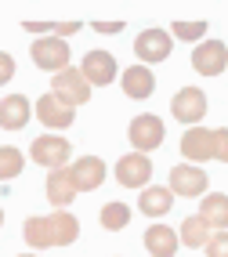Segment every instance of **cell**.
Listing matches in <instances>:
<instances>
[{
	"label": "cell",
	"instance_id": "17",
	"mask_svg": "<svg viewBox=\"0 0 228 257\" xmlns=\"http://www.w3.org/2000/svg\"><path fill=\"white\" fill-rule=\"evenodd\" d=\"M120 87H124L127 98L142 101V98H152V91H156V76H152L149 65H131V69L120 76Z\"/></svg>",
	"mask_w": 228,
	"mask_h": 257
},
{
	"label": "cell",
	"instance_id": "15",
	"mask_svg": "<svg viewBox=\"0 0 228 257\" xmlns=\"http://www.w3.org/2000/svg\"><path fill=\"white\" fill-rule=\"evenodd\" d=\"M33 116V105L26 94H4L0 98V127L4 131H22Z\"/></svg>",
	"mask_w": 228,
	"mask_h": 257
},
{
	"label": "cell",
	"instance_id": "24",
	"mask_svg": "<svg viewBox=\"0 0 228 257\" xmlns=\"http://www.w3.org/2000/svg\"><path fill=\"white\" fill-rule=\"evenodd\" d=\"M203 33H206V22H203V19H199V22H174V26H170V37H178V40H185V44H196Z\"/></svg>",
	"mask_w": 228,
	"mask_h": 257
},
{
	"label": "cell",
	"instance_id": "6",
	"mask_svg": "<svg viewBox=\"0 0 228 257\" xmlns=\"http://www.w3.org/2000/svg\"><path fill=\"white\" fill-rule=\"evenodd\" d=\"M174 51V37L167 29H145L134 37V55H138V65H160L170 58Z\"/></svg>",
	"mask_w": 228,
	"mask_h": 257
},
{
	"label": "cell",
	"instance_id": "25",
	"mask_svg": "<svg viewBox=\"0 0 228 257\" xmlns=\"http://www.w3.org/2000/svg\"><path fill=\"white\" fill-rule=\"evenodd\" d=\"M203 250H206V257H228V232H214Z\"/></svg>",
	"mask_w": 228,
	"mask_h": 257
},
{
	"label": "cell",
	"instance_id": "10",
	"mask_svg": "<svg viewBox=\"0 0 228 257\" xmlns=\"http://www.w3.org/2000/svg\"><path fill=\"white\" fill-rule=\"evenodd\" d=\"M192 69L199 76H221L228 69V47L224 40H199L192 51Z\"/></svg>",
	"mask_w": 228,
	"mask_h": 257
},
{
	"label": "cell",
	"instance_id": "2",
	"mask_svg": "<svg viewBox=\"0 0 228 257\" xmlns=\"http://www.w3.org/2000/svg\"><path fill=\"white\" fill-rule=\"evenodd\" d=\"M29 160L37 167H44L47 174L51 170H65L73 163V145L65 138H58V134H40V138H33V145H29Z\"/></svg>",
	"mask_w": 228,
	"mask_h": 257
},
{
	"label": "cell",
	"instance_id": "28",
	"mask_svg": "<svg viewBox=\"0 0 228 257\" xmlns=\"http://www.w3.org/2000/svg\"><path fill=\"white\" fill-rule=\"evenodd\" d=\"M73 33H80V22H55V37H58V40L73 37Z\"/></svg>",
	"mask_w": 228,
	"mask_h": 257
},
{
	"label": "cell",
	"instance_id": "8",
	"mask_svg": "<svg viewBox=\"0 0 228 257\" xmlns=\"http://www.w3.org/2000/svg\"><path fill=\"white\" fill-rule=\"evenodd\" d=\"M51 94L62 98L69 109H76V105H87V101H91V83L83 80L80 65H69L65 73H58L51 80Z\"/></svg>",
	"mask_w": 228,
	"mask_h": 257
},
{
	"label": "cell",
	"instance_id": "18",
	"mask_svg": "<svg viewBox=\"0 0 228 257\" xmlns=\"http://www.w3.org/2000/svg\"><path fill=\"white\" fill-rule=\"evenodd\" d=\"M199 217L206 221L210 232H228V196L224 192H206L199 199Z\"/></svg>",
	"mask_w": 228,
	"mask_h": 257
},
{
	"label": "cell",
	"instance_id": "12",
	"mask_svg": "<svg viewBox=\"0 0 228 257\" xmlns=\"http://www.w3.org/2000/svg\"><path fill=\"white\" fill-rule=\"evenodd\" d=\"M33 112H37V119H40V123H44L51 134H55V131H65V127H73V123H76V109H69L65 101L55 98L51 91L40 94V101H37V109H33Z\"/></svg>",
	"mask_w": 228,
	"mask_h": 257
},
{
	"label": "cell",
	"instance_id": "13",
	"mask_svg": "<svg viewBox=\"0 0 228 257\" xmlns=\"http://www.w3.org/2000/svg\"><path fill=\"white\" fill-rule=\"evenodd\" d=\"M181 156L192 167H203L206 160H214V131L206 127H188L181 134Z\"/></svg>",
	"mask_w": 228,
	"mask_h": 257
},
{
	"label": "cell",
	"instance_id": "29",
	"mask_svg": "<svg viewBox=\"0 0 228 257\" xmlns=\"http://www.w3.org/2000/svg\"><path fill=\"white\" fill-rule=\"evenodd\" d=\"M120 29H124V22H94V33H101V37H112Z\"/></svg>",
	"mask_w": 228,
	"mask_h": 257
},
{
	"label": "cell",
	"instance_id": "22",
	"mask_svg": "<svg viewBox=\"0 0 228 257\" xmlns=\"http://www.w3.org/2000/svg\"><path fill=\"white\" fill-rule=\"evenodd\" d=\"M131 217H134V210L127 207V203H120V199L105 203L101 214H98V221H101V228H105V232H124V228L131 225Z\"/></svg>",
	"mask_w": 228,
	"mask_h": 257
},
{
	"label": "cell",
	"instance_id": "4",
	"mask_svg": "<svg viewBox=\"0 0 228 257\" xmlns=\"http://www.w3.org/2000/svg\"><path fill=\"white\" fill-rule=\"evenodd\" d=\"M29 55H33V65H40V69L51 73V76L69 69V44L58 40L55 33H51V37H37L33 47H29Z\"/></svg>",
	"mask_w": 228,
	"mask_h": 257
},
{
	"label": "cell",
	"instance_id": "20",
	"mask_svg": "<svg viewBox=\"0 0 228 257\" xmlns=\"http://www.w3.org/2000/svg\"><path fill=\"white\" fill-rule=\"evenodd\" d=\"M178 246H181V239H178V232H174L170 225H149V232H145V250H149L152 257H174V253H178Z\"/></svg>",
	"mask_w": 228,
	"mask_h": 257
},
{
	"label": "cell",
	"instance_id": "23",
	"mask_svg": "<svg viewBox=\"0 0 228 257\" xmlns=\"http://www.w3.org/2000/svg\"><path fill=\"white\" fill-rule=\"evenodd\" d=\"M26 170V156L15 145H0V181H11Z\"/></svg>",
	"mask_w": 228,
	"mask_h": 257
},
{
	"label": "cell",
	"instance_id": "9",
	"mask_svg": "<svg viewBox=\"0 0 228 257\" xmlns=\"http://www.w3.org/2000/svg\"><path fill=\"white\" fill-rule=\"evenodd\" d=\"M116 181L124 188H138L145 192L149 181H152V160L142 156V152H127V156L116 160Z\"/></svg>",
	"mask_w": 228,
	"mask_h": 257
},
{
	"label": "cell",
	"instance_id": "7",
	"mask_svg": "<svg viewBox=\"0 0 228 257\" xmlns=\"http://www.w3.org/2000/svg\"><path fill=\"white\" fill-rule=\"evenodd\" d=\"M170 116L178 119V123L188 127H203V116H206V91L199 87H181L170 101Z\"/></svg>",
	"mask_w": 228,
	"mask_h": 257
},
{
	"label": "cell",
	"instance_id": "21",
	"mask_svg": "<svg viewBox=\"0 0 228 257\" xmlns=\"http://www.w3.org/2000/svg\"><path fill=\"white\" fill-rule=\"evenodd\" d=\"M210 235H214V232L206 228V221H203L199 214L185 217V221H181V228H178L181 246H188V250H199V246H206V243H210Z\"/></svg>",
	"mask_w": 228,
	"mask_h": 257
},
{
	"label": "cell",
	"instance_id": "30",
	"mask_svg": "<svg viewBox=\"0 0 228 257\" xmlns=\"http://www.w3.org/2000/svg\"><path fill=\"white\" fill-rule=\"evenodd\" d=\"M26 33H55V22H22Z\"/></svg>",
	"mask_w": 228,
	"mask_h": 257
},
{
	"label": "cell",
	"instance_id": "27",
	"mask_svg": "<svg viewBox=\"0 0 228 257\" xmlns=\"http://www.w3.org/2000/svg\"><path fill=\"white\" fill-rule=\"evenodd\" d=\"M11 80H15V58L8 55V51H0V87L11 83Z\"/></svg>",
	"mask_w": 228,
	"mask_h": 257
},
{
	"label": "cell",
	"instance_id": "32",
	"mask_svg": "<svg viewBox=\"0 0 228 257\" xmlns=\"http://www.w3.org/2000/svg\"><path fill=\"white\" fill-rule=\"evenodd\" d=\"M0 228H4V210H0Z\"/></svg>",
	"mask_w": 228,
	"mask_h": 257
},
{
	"label": "cell",
	"instance_id": "16",
	"mask_svg": "<svg viewBox=\"0 0 228 257\" xmlns=\"http://www.w3.org/2000/svg\"><path fill=\"white\" fill-rule=\"evenodd\" d=\"M44 192H47V203L55 210H65L69 203L76 199V185H73V174H69V167L65 170H51L47 174V185H44Z\"/></svg>",
	"mask_w": 228,
	"mask_h": 257
},
{
	"label": "cell",
	"instance_id": "11",
	"mask_svg": "<svg viewBox=\"0 0 228 257\" xmlns=\"http://www.w3.org/2000/svg\"><path fill=\"white\" fill-rule=\"evenodd\" d=\"M116 55L112 51H87L83 62H80V73L83 80L91 83V87H109V83L116 80Z\"/></svg>",
	"mask_w": 228,
	"mask_h": 257
},
{
	"label": "cell",
	"instance_id": "3",
	"mask_svg": "<svg viewBox=\"0 0 228 257\" xmlns=\"http://www.w3.org/2000/svg\"><path fill=\"white\" fill-rule=\"evenodd\" d=\"M127 138H131V149H134V152L149 156L152 149H160V145H163L167 127H163V119L156 116V112H142V116H134V119H131Z\"/></svg>",
	"mask_w": 228,
	"mask_h": 257
},
{
	"label": "cell",
	"instance_id": "31",
	"mask_svg": "<svg viewBox=\"0 0 228 257\" xmlns=\"http://www.w3.org/2000/svg\"><path fill=\"white\" fill-rule=\"evenodd\" d=\"M19 257H40V253H19Z\"/></svg>",
	"mask_w": 228,
	"mask_h": 257
},
{
	"label": "cell",
	"instance_id": "1",
	"mask_svg": "<svg viewBox=\"0 0 228 257\" xmlns=\"http://www.w3.org/2000/svg\"><path fill=\"white\" fill-rule=\"evenodd\" d=\"M22 239L33 250H51V246H69L80 239V221L69 210H55L44 217H26L22 221Z\"/></svg>",
	"mask_w": 228,
	"mask_h": 257
},
{
	"label": "cell",
	"instance_id": "19",
	"mask_svg": "<svg viewBox=\"0 0 228 257\" xmlns=\"http://www.w3.org/2000/svg\"><path fill=\"white\" fill-rule=\"evenodd\" d=\"M138 210L145 217H163L174 210V192L167 185H149L145 192H138Z\"/></svg>",
	"mask_w": 228,
	"mask_h": 257
},
{
	"label": "cell",
	"instance_id": "26",
	"mask_svg": "<svg viewBox=\"0 0 228 257\" xmlns=\"http://www.w3.org/2000/svg\"><path fill=\"white\" fill-rule=\"evenodd\" d=\"M214 160L228 163V127H217L214 131Z\"/></svg>",
	"mask_w": 228,
	"mask_h": 257
},
{
	"label": "cell",
	"instance_id": "5",
	"mask_svg": "<svg viewBox=\"0 0 228 257\" xmlns=\"http://www.w3.org/2000/svg\"><path fill=\"white\" fill-rule=\"evenodd\" d=\"M167 188L174 196H185V199H203L210 192V178H206V170L203 167H192V163H178V167H170V174H167Z\"/></svg>",
	"mask_w": 228,
	"mask_h": 257
},
{
	"label": "cell",
	"instance_id": "14",
	"mask_svg": "<svg viewBox=\"0 0 228 257\" xmlns=\"http://www.w3.org/2000/svg\"><path fill=\"white\" fill-rule=\"evenodd\" d=\"M69 174H73L76 192H94L105 181V160L101 156H80V160L69 163Z\"/></svg>",
	"mask_w": 228,
	"mask_h": 257
}]
</instances>
